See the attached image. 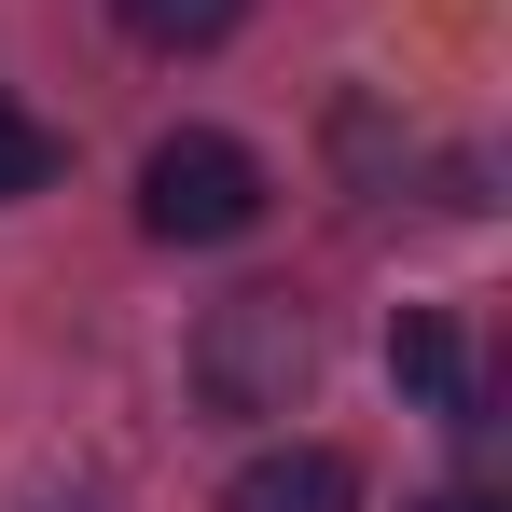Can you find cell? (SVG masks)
Here are the masks:
<instances>
[{
	"label": "cell",
	"instance_id": "obj_2",
	"mask_svg": "<svg viewBox=\"0 0 512 512\" xmlns=\"http://www.w3.org/2000/svg\"><path fill=\"white\" fill-rule=\"evenodd\" d=\"M263 208H277V180H263L250 139H222V125H180L139 153V236H167V250H236Z\"/></svg>",
	"mask_w": 512,
	"mask_h": 512
},
{
	"label": "cell",
	"instance_id": "obj_1",
	"mask_svg": "<svg viewBox=\"0 0 512 512\" xmlns=\"http://www.w3.org/2000/svg\"><path fill=\"white\" fill-rule=\"evenodd\" d=\"M305 388H319V319H305L291 291H236V305L194 319V402H208L222 429L291 416Z\"/></svg>",
	"mask_w": 512,
	"mask_h": 512
},
{
	"label": "cell",
	"instance_id": "obj_4",
	"mask_svg": "<svg viewBox=\"0 0 512 512\" xmlns=\"http://www.w3.org/2000/svg\"><path fill=\"white\" fill-rule=\"evenodd\" d=\"M222 512H360V457L346 443H263L222 485Z\"/></svg>",
	"mask_w": 512,
	"mask_h": 512
},
{
	"label": "cell",
	"instance_id": "obj_5",
	"mask_svg": "<svg viewBox=\"0 0 512 512\" xmlns=\"http://www.w3.org/2000/svg\"><path fill=\"white\" fill-rule=\"evenodd\" d=\"M236 14H250V0H111V28L153 42V56H208V42H236Z\"/></svg>",
	"mask_w": 512,
	"mask_h": 512
},
{
	"label": "cell",
	"instance_id": "obj_6",
	"mask_svg": "<svg viewBox=\"0 0 512 512\" xmlns=\"http://www.w3.org/2000/svg\"><path fill=\"white\" fill-rule=\"evenodd\" d=\"M56 167H70V139H56L42 111L0 97V208H14V194H56Z\"/></svg>",
	"mask_w": 512,
	"mask_h": 512
},
{
	"label": "cell",
	"instance_id": "obj_3",
	"mask_svg": "<svg viewBox=\"0 0 512 512\" xmlns=\"http://www.w3.org/2000/svg\"><path fill=\"white\" fill-rule=\"evenodd\" d=\"M388 374H402V388H416V402L457 429V443H485V429H499L485 374H471V333H457L443 305H402V319H388Z\"/></svg>",
	"mask_w": 512,
	"mask_h": 512
},
{
	"label": "cell",
	"instance_id": "obj_7",
	"mask_svg": "<svg viewBox=\"0 0 512 512\" xmlns=\"http://www.w3.org/2000/svg\"><path fill=\"white\" fill-rule=\"evenodd\" d=\"M416 512H512V499H485V485H443V499H416Z\"/></svg>",
	"mask_w": 512,
	"mask_h": 512
}]
</instances>
